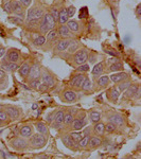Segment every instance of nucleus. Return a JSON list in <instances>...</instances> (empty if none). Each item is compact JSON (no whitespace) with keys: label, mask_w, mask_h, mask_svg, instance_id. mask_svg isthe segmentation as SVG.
I'll list each match as a JSON object with an SVG mask.
<instances>
[{"label":"nucleus","mask_w":141,"mask_h":159,"mask_svg":"<svg viewBox=\"0 0 141 159\" xmlns=\"http://www.w3.org/2000/svg\"><path fill=\"white\" fill-rule=\"evenodd\" d=\"M111 81L109 79L108 75H100L98 78H96V83H94V87H96V90H103V89L108 88L111 85Z\"/></svg>","instance_id":"9b49d317"},{"label":"nucleus","mask_w":141,"mask_h":159,"mask_svg":"<svg viewBox=\"0 0 141 159\" xmlns=\"http://www.w3.org/2000/svg\"><path fill=\"white\" fill-rule=\"evenodd\" d=\"M4 110L9 115L11 121H15V120H17L20 117V110L17 106H14V105H6L4 106Z\"/></svg>","instance_id":"a211bd4d"},{"label":"nucleus","mask_w":141,"mask_h":159,"mask_svg":"<svg viewBox=\"0 0 141 159\" xmlns=\"http://www.w3.org/2000/svg\"><path fill=\"white\" fill-rule=\"evenodd\" d=\"M58 32H57V29H52L50 31H48L47 33H46V42L48 43H52V42H56V40H58Z\"/></svg>","instance_id":"2f4dec72"},{"label":"nucleus","mask_w":141,"mask_h":159,"mask_svg":"<svg viewBox=\"0 0 141 159\" xmlns=\"http://www.w3.org/2000/svg\"><path fill=\"white\" fill-rule=\"evenodd\" d=\"M6 53H7V49L4 47H2V46H0V58L3 57L6 55Z\"/></svg>","instance_id":"5fc2aeb1"},{"label":"nucleus","mask_w":141,"mask_h":159,"mask_svg":"<svg viewBox=\"0 0 141 159\" xmlns=\"http://www.w3.org/2000/svg\"><path fill=\"white\" fill-rule=\"evenodd\" d=\"M43 9L39 6H34L29 9L25 22H38L43 16Z\"/></svg>","instance_id":"7ed1b4c3"},{"label":"nucleus","mask_w":141,"mask_h":159,"mask_svg":"<svg viewBox=\"0 0 141 159\" xmlns=\"http://www.w3.org/2000/svg\"><path fill=\"white\" fill-rule=\"evenodd\" d=\"M103 144V139L102 137L97 135H93L89 137V141H88V147H87V150L88 151H94L97 148H99L100 147H102Z\"/></svg>","instance_id":"2eb2a0df"},{"label":"nucleus","mask_w":141,"mask_h":159,"mask_svg":"<svg viewBox=\"0 0 141 159\" xmlns=\"http://www.w3.org/2000/svg\"><path fill=\"white\" fill-rule=\"evenodd\" d=\"M30 67H31V64L29 63H24L21 66H19L18 73L22 79H25V80L27 79L28 74H29V71H30Z\"/></svg>","instance_id":"f704fd0d"},{"label":"nucleus","mask_w":141,"mask_h":159,"mask_svg":"<svg viewBox=\"0 0 141 159\" xmlns=\"http://www.w3.org/2000/svg\"><path fill=\"white\" fill-rule=\"evenodd\" d=\"M38 108V104L37 103H34L32 105V110H36Z\"/></svg>","instance_id":"0e129e2a"},{"label":"nucleus","mask_w":141,"mask_h":159,"mask_svg":"<svg viewBox=\"0 0 141 159\" xmlns=\"http://www.w3.org/2000/svg\"><path fill=\"white\" fill-rule=\"evenodd\" d=\"M69 20L68 14H67V7H61L60 10H58V19L57 22L60 25H65Z\"/></svg>","instance_id":"c85d7f7f"},{"label":"nucleus","mask_w":141,"mask_h":159,"mask_svg":"<svg viewBox=\"0 0 141 159\" xmlns=\"http://www.w3.org/2000/svg\"><path fill=\"white\" fill-rule=\"evenodd\" d=\"M136 15H137L138 18H140V16H141V4H138L137 7H136Z\"/></svg>","instance_id":"6e6d98bb"},{"label":"nucleus","mask_w":141,"mask_h":159,"mask_svg":"<svg viewBox=\"0 0 141 159\" xmlns=\"http://www.w3.org/2000/svg\"><path fill=\"white\" fill-rule=\"evenodd\" d=\"M0 121L3 123L4 125L9 124L11 122V119H10L9 115L7 114V111L4 110V108H0Z\"/></svg>","instance_id":"a19ab883"},{"label":"nucleus","mask_w":141,"mask_h":159,"mask_svg":"<svg viewBox=\"0 0 141 159\" xmlns=\"http://www.w3.org/2000/svg\"><path fill=\"white\" fill-rule=\"evenodd\" d=\"M130 84H132V80H130V79L125 80V81L121 82V83H118L117 84V88L119 89L120 92H123V91L125 90V89L129 88Z\"/></svg>","instance_id":"ea45409f"},{"label":"nucleus","mask_w":141,"mask_h":159,"mask_svg":"<svg viewBox=\"0 0 141 159\" xmlns=\"http://www.w3.org/2000/svg\"><path fill=\"white\" fill-rule=\"evenodd\" d=\"M34 134V127L30 124H25L22 125L19 129V136L25 139H29V138Z\"/></svg>","instance_id":"4be33fe9"},{"label":"nucleus","mask_w":141,"mask_h":159,"mask_svg":"<svg viewBox=\"0 0 141 159\" xmlns=\"http://www.w3.org/2000/svg\"><path fill=\"white\" fill-rule=\"evenodd\" d=\"M64 117H65V110L64 109L56 110L53 122H56V123H58V124L64 125Z\"/></svg>","instance_id":"4c0bfd02"},{"label":"nucleus","mask_w":141,"mask_h":159,"mask_svg":"<svg viewBox=\"0 0 141 159\" xmlns=\"http://www.w3.org/2000/svg\"><path fill=\"white\" fill-rule=\"evenodd\" d=\"M89 137H90V136H83V137H82L81 139L78 141L79 150H87V147H88Z\"/></svg>","instance_id":"58836bf2"},{"label":"nucleus","mask_w":141,"mask_h":159,"mask_svg":"<svg viewBox=\"0 0 141 159\" xmlns=\"http://www.w3.org/2000/svg\"><path fill=\"white\" fill-rule=\"evenodd\" d=\"M117 130H118V127L116 125L107 121V123L105 124V133H106V134H114Z\"/></svg>","instance_id":"37998d69"},{"label":"nucleus","mask_w":141,"mask_h":159,"mask_svg":"<svg viewBox=\"0 0 141 159\" xmlns=\"http://www.w3.org/2000/svg\"><path fill=\"white\" fill-rule=\"evenodd\" d=\"M82 133V137L83 136H90L91 135V127H83V132Z\"/></svg>","instance_id":"603ef678"},{"label":"nucleus","mask_w":141,"mask_h":159,"mask_svg":"<svg viewBox=\"0 0 141 159\" xmlns=\"http://www.w3.org/2000/svg\"><path fill=\"white\" fill-rule=\"evenodd\" d=\"M42 66H40L39 63H37V61H35V63H33L32 65H31L30 67V71H29V74H28L27 79L25 80V81L29 82L31 80H37V79H40V75H42Z\"/></svg>","instance_id":"1a4fd4ad"},{"label":"nucleus","mask_w":141,"mask_h":159,"mask_svg":"<svg viewBox=\"0 0 141 159\" xmlns=\"http://www.w3.org/2000/svg\"><path fill=\"white\" fill-rule=\"evenodd\" d=\"M140 96H141V90H140V86L138 87L137 91H136V96H135V99H140Z\"/></svg>","instance_id":"bf43d9fd"},{"label":"nucleus","mask_w":141,"mask_h":159,"mask_svg":"<svg viewBox=\"0 0 141 159\" xmlns=\"http://www.w3.org/2000/svg\"><path fill=\"white\" fill-rule=\"evenodd\" d=\"M1 68L3 69L6 72H15L16 70H18L19 64L18 63H11V61H3L1 64Z\"/></svg>","instance_id":"393cba45"},{"label":"nucleus","mask_w":141,"mask_h":159,"mask_svg":"<svg viewBox=\"0 0 141 159\" xmlns=\"http://www.w3.org/2000/svg\"><path fill=\"white\" fill-rule=\"evenodd\" d=\"M87 118H88V121H90L92 124L94 123L101 121V118H102V114L98 110H90V111L87 114Z\"/></svg>","instance_id":"7c9ffc66"},{"label":"nucleus","mask_w":141,"mask_h":159,"mask_svg":"<svg viewBox=\"0 0 141 159\" xmlns=\"http://www.w3.org/2000/svg\"><path fill=\"white\" fill-rule=\"evenodd\" d=\"M3 11L7 13V14L11 15L13 14V7H12V0H10V1L6 2V3L3 4Z\"/></svg>","instance_id":"a18cd8bd"},{"label":"nucleus","mask_w":141,"mask_h":159,"mask_svg":"<svg viewBox=\"0 0 141 159\" xmlns=\"http://www.w3.org/2000/svg\"><path fill=\"white\" fill-rule=\"evenodd\" d=\"M10 147L17 152H24L29 148V141L22 137H14L10 140Z\"/></svg>","instance_id":"20e7f679"},{"label":"nucleus","mask_w":141,"mask_h":159,"mask_svg":"<svg viewBox=\"0 0 141 159\" xmlns=\"http://www.w3.org/2000/svg\"><path fill=\"white\" fill-rule=\"evenodd\" d=\"M88 124V118H87V112L84 110H79V112L75 115L72 124L70 125L68 129L70 130H81L83 127H85Z\"/></svg>","instance_id":"f257e3e1"},{"label":"nucleus","mask_w":141,"mask_h":159,"mask_svg":"<svg viewBox=\"0 0 141 159\" xmlns=\"http://www.w3.org/2000/svg\"><path fill=\"white\" fill-rule=\"evenodd\" d=\"M124 70V65L121 61H114L112 64L108 66V68H106V71L107 72H119V71H123Z\"/></svg>","instance_id":"bb28decb"},{"label":"nucleus","mask_w":141,"mask_h":159,"mask_svg":"<svg viewBox=\"0 0 141 159\" xmlns=\"http://www.w3.org/2000/svg\"><path fill=\"white\" fill-rule=\"evenodd\" d=\"M0 158H2V159H4V158H7V154L3 152L2 150H0Z\"/></svg>","instance_id":"052dcab7"},{"label":"nucleus","mask_w":141,"mask_h":159,"mask_svg":"<svg viewBox=\"0 0 141 159\" xmlns=\"http://www.w3.org/2000/svg\"><path fill=\"white\" fill-rule=\"evenodd\" d=\"M28 141H29L30 148H32V150H39V148H43L46 147L48 138H47V136L37 133V134H33L31 136L29 139H28Z\"/></svg>","instance_id":"f03ea898"},{"label":"nucleus","mask_w":141,"mask_h":159,"mask_svg":"<svg viewBox=\"0 0 141 159\" xmlns=\"http://www.w3.org/2000/svg\"><path fill=\"white\" fill-rule=\"evenodd\" d=\"M50 14H51V16L54 18V20L56 22H57V19H58V9L56 7H52L50 9Z\"/></svg>","instance_id":"09e8293b"},{"label":"nucleus","mask_w":141,"mask_h":159,"mask_svg":"<svg viewBox=\"0 0 141 159\" xmlns=\"http://www.w3.org/2000/svg\"><path fill=\"white\" fill-rule=\"evenodd\" d=\"M92 89H93V83H92V81L90 79H89V76L87 75L85 80H84L83 84H82V87H81V91H84V92H89L91 91Z\"/></svg>","instance_id":"473e14b6"},{"label":"nucleus","mask_w":141,"mask_h":159,"mask_svg":"<svg viewBox=\"0 0 141 159\" xmlns=\"http://www.w3.org/2000/svg\"><path fill=\"white\" fill-rule=\"evenodd\" d=\"M76 99H78V97H76V91H74L70 87L64 89L61 93V100L64 103H68V104L74 103V102H76Z\"/></svg>","instance_id":"9d476101"},{"label":"nucleus","mask_w":141,"mask_h":159,"mask_svg":"<svg viewBox=\"0 0 141 159\" xmlns=\"http://www.w3.org/2000/svg\"><path fill=\"white\" fill-rule=\"evenodd\" d=\"M7 72L6 71L3 70V69H0V81H1V80H3L4 78H7Z\"/></svg>","instance_id":"4d7b16f0"},{"label":"nucleus","mask_w":141,"mask_h":159,"mask_svg":"<svg viewBox=\"0 0 141 159\" xmlns=\"http://www.w3.org/2000/svg\"><path fill=\"white\" fill-rule=\"evenodd\" d=\"M3 125H4L3 123H2L1 121H0V127H2V126H3Z\"/></svg>","instance_id":"69168bd1"},{"label":"nucleus","mask_w":141,"mask_h":159,"mask_svg":"<svg viewBox=\"0 0 141 159\" xmlns=\"http://www.w3.org/2000/svg\"><path fill=\"white\" fill-rule=\"evenodd\" d=\"M57 32H58V36L60 38H68V39H71L72 38V33L71 31L68 29V27L65 25H60V27L57 28Z\"/></svg>","instance_id":"5701e85b"},{"label":"nucleus","mask_w":141,"mask_h":159,"mask_svg":"<svg viewBox=\"0 0 141 159\" xmlns=\"http://www.w3.org/2000/svg\"><path fill=\"white\" fill-rule=\"evenodd\" d=\"M74 120V116L72 114H70L67 110H65V117H64V129H68L70 127V125L72 124Z\"/></svg>","instance_id":"c9c22d12"},{"label":"nucleus","mask_w":141,"mask_h":159,"mask_svg":"<svg viewBox=\"0 0 141 159\" xmlns=\"http://www.w3.org/2000/svg\"><path fill=\"white\" fill-rule=\"evenodd\" d=\"M105 71H106V64H105V61H100V63L96 64L93 66V68L91 70V74L96 79L100 75H103Z\"/></svg>","instance_id":"6ab92c4d"},{"label":"nucleus","mask_w":141,"mask_h":159,"mask_svg":"<svg viewBox=\"0 0 141 159\" xmlns=\"http://www.w3.org/2000/svg\"><path fill=\"white\" fill-rule=\"evenodd\" d=\"M86 76H87L86 73H82V72H78L76 74H74L69 80V87L71 89H73L74 91H80L82 84H83Z\"/></svg>","instance_id":"39448f33"},{"label":"nucleus","mask_w":141,"mask_h":159,"mask_svg":"<svg viewBox=\"0 0 141 159\" xmlns=\"http://www.w3.org/2000/svg\"><path fill=\"white\" fill-rule=\"evenodd\" d=\"M28 85H29L30 89H33V90H36V91H42V90H43V89L48 88V87H46L45 85H43L40 79L31 80V81L28 82Z\"/></svg>","instance_id":"a878e982"},{"label":"nucleus","mask_w":141,"mask_h":159,"mask_svg":"<svg viewBox=\"0 0 141 159\" xmlns=\"http://www.w3.org/2000/svg\"><path fill=\"white\" fill-rule=\"evenodd\" d=\"M35 158H49V156H47V155H36L35 156Z\"/></svg>","instance_id":"e2e57ef3"},{"label":"nucleus","mask_w":141,"mask_h":159,"mask_svg":"<svg viewBox=\"0 0 141 159\" xmlns=\"http://www.w3.org/2000/svg\"><path fill=\"white\" fill-rule=\"evenodd\" d=\"M12 7H13V14L16 16L25 18V7L19 2V0H12Z\"/></svg>","instance_id":"dca6fc26"},{"label":"nucleus","mask_w":141,"mask_h":159,"mask_svg":"<svg viewBox=\"0 0 141 159\" xmlns=\"http://www.w3.org/2000/svg\"><path fill=\"white\" fill-rule=\"evenodd\" d=\"M0 46H1V43H0Z\"/></svg>","instance_id":"338daca9"},{"label":"nucleus","mask_w":141,"mask_h":159,"mask_svg":"<svg viewBox=\"0 0 141 159\" xmlns=\"http://www.w3.org/2000/svg\"><path fill=\"white\" fill-rule=\"evenodd\" d=\"M76 50H79V43L78 42H72V40H71L70 45H69V47L67 48V50L66 51H67L69 54H73Z\"/></svg>","instance_id":"c03bdc74"},{"label":"nucleus","mask_w":141,"mask_h":159,"mask_svg":"<svg viewBox=\"0 0 141 159\" xmlns=\"http://www.w3.org/2000/svg\"><path fill=\"white\" fill-rule=\"evenodd\" d=\"M66 25L68 27V29L71 31V33H78L80 32V24L79 21L74 19H69L67 22H66Z\"/></svg>","instance_id":"72a5a7b5"},{"label":"nucleus","mask_w":141,"mask_h":159,"mask_svg":"<svg viewBox=\"0 0 141 159\" xmlns=\"http://www.w3.org/2000/svg\"><path fill=\"white\" fill-rule=\"evenodd\" d=\"M40 81H42L43 85L46 87H52L55 84V78L50 71H48L47 69H43L42 71V75H40Z\"/></svg>","instance_id":"f8f14e48"},{"label":"nucleus","mask_w":141,"mask_h":159,"mask_svg":"<svg viewBox=\"0 0 141 159\" xmlns=\"http://www.w3.org/2000/svg\"><path fill=\"white\" fill-rule=\"evenodd\" d=\"M88 60V51L85 48H81V49L76 50L72 54V61L74 65L80 66L82 64L86 63Z\"/></svg>","instance_id":"0eeeda50"},{"label":"nucleus","mask_w":141,"mask_h":159,"mask_svg":"<svg viewBox=\"0 0 141 159\" xmlns=\"http://www.w3.org/2000/svg\"><path fill=\"white\" fill-rule=\"evenodd\" d=\"M19 2L25 7V9H28V7L31 6V3H32V0H19Z\"/></svg>","instance_id":"864d4df0"},{"label":"nucleus","mask_w":141,"mask_h":159,"mask_svg":"<svg viewBox=\"0 0 141 159\" xmlns=\"http://www.w3.org/2000/svg\"><path fill=\"white\" fill-rule=\"evenodd\" d=\"M89 70H90V67H89V65H88V64H86V63L82 64V65L79 66V68L76 69V71H78V72H82V73H87Z\"/></svg>","instance_id":"de8ad7c7"},{"label":"nucleus","mask_w":141,"mask_h":159,"mask_svg":"<svg viewBox=\"0 0 141 159\" xmlns=\"http://www.w3.org/2000/svg\"><path fill=\"white\" fill-rule=\"evenodd\" d=\"M92 133L97 136H100V137H103L105 134V124L102 121H99L93 124V127H92Z\"/></svg>","instance_id":"cd10ccee"},{"label":"nucleus","mask_w":141,"mask_h":159,"mask_svg":"<svg viewBox=\"0 0 141 159\" xmlns=\"http://www.w3.org/2000/svg\"><path fill=\"white\" fill-rule=\"evenodd\" d=\"M130 36L127 35L126 37H124V43H130Z\"/></svg>","instance_id":"680f3d73"},{"label":"nucleus","mask_w":141,"mask_h":159,"mask_svg":"<svg viewBox=\"0 0 141 159\" xmlns=\"http://www.w3.org/2000/svg\"><path fill=\"white\" fill-rule=\"evenodd\" d=\"M106 53H108V54H111V55H114V56H119V53H118L117 51H115V50H107Z\"/></svg>","instance_id":"13d9d810"},{"label":"nucleus","mask_w":141,"mask_h":159,"mask_svg":"<svg viewBox=\"0 0 141 159\" xmlns=\"http://www.w3.org/2000/svg\"><path fill=\"white\" fill-rule=\"evenodd\" d=\"M46 36L45 35H37V36H35L33 38L32 40V43L35 46V47H43V46L46 45Z\"/></svg>","instance_id":"e433bc0d"},{"label":"nucleus","mask_w":141,"mask_h":159,"mask_svg":"<svg viewBox=\"0 0 141 159\" xmlns=\"http://www.w3.org/2000/svg\"><path fill=\"white\" fill-rule=\"evenodd\" d=\"M69 134H70L71 138H72L75 142H78V141L82 138V133L80 132V130H71Z\"/></svg>","instance_id":"49530a36"},{"label":"nucleus","mask_w":141,"mask_h":159,"mask_svg":"<svg viewBox=\"0 0 141 159\" xmlns=\"http://www.w3.org/2000/svg\"><path fill=\"white\" fill-rule=\"evenodd\" d=\"M6 56H4L3 61H11V63H18L21 58V54H20V51L18 49H15V48H11L9 51H7Z\"/></svg>","instance_id":"ddd939ff"},{"label":"nucleus","mask_w":141,"mask_h":159,"mask_svg":"<svg viewBox=\"0 0 141 159\" xmlns=\"http://www.w3.org/2000/svg\"><path fill=\"white\" fill-rule=\"evenodd\" d=\"M9 21L15 25H21L25 24V19L21 18V17L16 16V15L15 16H9Z\"/></svg>","instance_id":"79ce46f5"},{"label":"nucleus","mask_w":141,"mask_h":159,"mask_svg":"<svg viewBox=\"0 0 141 159\" xmlns=\"http://www.w3.org/2000/svg\"><path fill=\"white\" fill-rule=\"evenodd\" d=\"M120 93H121V92L119 91L117 86H111V87H108V89L106 90V98L111 103L116 104L120 98Z\"/></svg>","instance_id":"4468645a"},{"label":"nucleus","mask_w":141,"mask_h":159,"mask_svg":"<svg viewBox=\"0 0 141 159\" xmlns=\"http://www.w3.org/2000/svg\"><path fill=\"white\" fill-rule=\"evenodd\" d=\"M138 87L139 85L138 84H130V87L127 89H125L124 93H123V97H124V99H135V96H136V91H137Z\"/></svg>","instance_id":"b1692460"},{"label":"nucleus","mask_w":141,"mask_h":159,"mask_svg":"<svg viewBox=\"0 0 141 159\" xmlns=\"http://www.w3.org/2000/svg\"><path fill=\"white\" fill-rule=\"evenodd\" d=\"M106 119L108 122L115 124L118 129H123L125 126V118L122 116L121 114L118 112H109L106 114Z\"/></svg>","instance_id":"423d86ee"},{"label":"nucleus","mask_w":141,"mask_h":159,"mask_svg":"<svg viewBox=\"0 0 141 159\" xmlns=\"http://www.w3.org/2000/svg\"><path fill=\"white\" fill-rule=\"evenodd\" d=\"M60 138H61V143H63L67 148H69V150H71V151H79L78 142H75V141L71 138V136L69 133H67V132L63 133V134H61Z\"/></svg>","instance_id":"6e6552de"},{"label":"nucleus","mask_w":141,"mask_h":159,"mask_svg":"<svg viewBox=\"0 0 141 159\" xmlns=\"http://www.w3.org/2000/svg\"><path fill=\"white\" fill-rule=\"evenodd\" d=\"M34 127L36 129V130L39 134H43L45 136H48V134H49V126L45 122L36 121L34 123Z\"/></svg>","instance_id":"c756f323"},{"label":"nucleus","mask_w":141,"mask_h":159,"mask_svg":"<svg viewBox=\"0 0 141 159\" xmlns=\"http://www.w3.org/2000/svg\"><path fill=\"white\" fill-rule=\"evenodd\" d=\"M71 39H68V38H60L57 40V43H55L54 48H53V51L54 53H61V52H65L67 50V48L70 45Z\"/></svg>","instance_id":"f3484780"},{"label":"nucleus","mask_w":141,"mask_h":159,"mask_svg":"<svg viewBox=\"0 0 141 159\" xmlns=\"http://www.w3.org/2000/svg\"><path fill=\"white\" fill-rule=\"evenodd\" d=\"M55 111L56 110H53L52 112H50V114L47 116V118H46V121H47V123L51 124V123L53 122V120H54V116H55Z\"/></svg>","instance_id":"3c124183"},{"label":"nucleus","mask_w":141,"mask_h":159,"mask_svg":"<svg viewBox=\"0 0 141 159\" xmlns=\"http://www.w3.org/2000/svg\"><path fill=\"white\" fill-rule=\"evenodd\" d=\"M40 20H42L43 24H45V25L47 27L48 31H50L52 29H55V28H56V24H57V22H56L54 20V18L51 16L50 13H45V14H43V18Z\"/></svg>","instance_id":"aec40b11"},{"label":"nucleus","mask_w":141,"mask_h":159,"mask_svg":"<svg viewBox=\"0 0 141 159\" xmlns=\"http://www.w3.org/2000/svg\"><path fill=\"white\" fill-rule=\"evenodd\" d=\"M76 10H75V7L74 6H70L67 7V14H68V17L69 19H71L72 17L74 16V14H75Z\"/></svg>","instance_id":"8fccbe9b"},{"label":"nucleus","mask_w":141,"mask_h":159,"mask_svg":"<svg viewBox=\"0 0 141 159\" xmlns=\"http://www.w3.org/2000/svg\"><path fill=\"white\" fill-rule=\"evenodd\" d=\"M130 74L127 72H124V71H119V72H115L112 73L111 75H109V79H111V82H114V83H121V82L125 81V80L130 79Z\"/></svg>","instance_id":"412c9836"}]
</instances>
